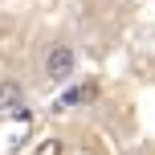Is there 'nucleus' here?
<instances>
[{
	"instance_id": "1",
	"label": "nucleus",
	"mask_w": 155,
	"mask_h": 155,
	"mask_svg": "<svg viewBox=\"0 0 155 155\" xmlns=\"http://www.w3.org/2000/svg\"><path fill=\"white\" fill-rule=\"evenodd\" d=\"M74 70H78L74 45H49V53H45V78L49 82H70Z\"/></svg>"
},
{
	"instance_id": "2",
	"label": "nucleus",
	"mask_w": 155,
	"mask_h": 155,
	"mask_svg": "<svg viewBox=\"0 0 155 155\" xmlns=\"http://www.w3.org/2000/svg\"><path fill=\"white\" fill-rule=\"evenodd\" d=\"M94 98H98V82L74 86V90H65L61 98H57V110H65V106H78V102H94Z\"/></svg>"
},
{
	"instance_id": "3",
	"label": "nucleus",
	"mask_w": 155,
	"mask_h": 155,
	"mask_svg": "<svg viewBox=\"0 0 155 155\" xmlns=\"http://www.w3.org/2000/svg\"><path fill=\"white\" fill-rule=\"evenodd\" d=\"M21 102H25L21 82H0V110H12V106H21Z\"/></svg>"
},
{
	"instance_id": "4",
	"label": "nucleus",
	"mask_w": 155,
	"mask_h": 155,
	"mask_svg": "<svg viewBox=\"0 0 155 155\" xmlns=\"http://www.w3.org/2000/svg\"><path fill=\"white\" fill-rule=\"evenodd\" d=\"M61 151H65V143L53 139V135H49V139H41L37 147H33V155H61Z\"/></svg>"
},
{
	"instance_id": "5",
	"label": "nucleus",
	"mask_w": 155,
	"mask_h": 155,
	"mask_svg": "<svg viewBox=\"0 0 155 155\" xmlns=\"http://www.w3.org/2000/svg\"><path fill=\"white\" fill-rule=\"evenodd\" d=\"M139 155H151V151H139Z\"/></svg>"
}]
</instances>
